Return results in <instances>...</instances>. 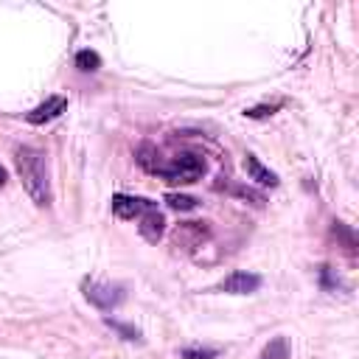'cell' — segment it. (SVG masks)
I'll return each mask as SVG.
<instances>
[{"label": "cell", "instance_id": "1", "mask_svg": "<svg viewBox=\"0 0 359 359\" xmlns=\"http://www.w3.org/2000/svg\"><path fill=\"white\" fill-rule=\"evenodd\" d=\"M14 165H17V174H20V182L25 188V194L39 208H48L50 205V177H48L45 154L34 146H20L14 151Z\"/></svg>", "mask_w": 359, "mask_h": 359}, {"label": "cell", "instance_id": "2", "mask_svg": "<svg viewBox=\"0 0 359 359\" xmlns=\"http://www.w3.org/2000/svg\"><path fill=\"white\" fill-rule=\"evenodd\" d=\"M202 174H205V160H202L199 154H194V151H182V154H177L174 160L163 163V168H160L157 177H163L165 182L191 185V182H196Z\"/></svg>", "mask_w": 359, "mask_h": 359}, {"label": "cell", "instance_id": "3", "mask_svg": "<svg viewBox=\"0 0 359 359\" xmlns=\"http://www.w3.org/2000/svg\"><path fill=\"white\" fill-rule=\"evenodd\" d=\"M84 297L95 306V309H104V311H109V309H118L121 303H123V286H118V283H107V280H84Z\"/></svg>", "mask_w": 359, "mask_h": 359}, {"label": "cell", "instance_id": "4", "mask_svg": "<svg viewBox=\"0 0 359 359\" xmlns=\"http://www.w3.org/2000/svg\"><path fill=\"white\" fill-rule=\"evenodd\" d=\"M205 238H208V227L202 222H182L171 233V244L177 250H185V252H194Z\"/></svg>", "mask_w": 359, "mask_h": 359}, {"label": "cell", "instance_id": "5", "mask_svg": "<svg viewBox=\"0 0 359 359\" xmlns=\"http://www.w3.org/2000/svg\"><path fill=\"white\" fill-rule=\"evenodd\" d=\"M65 109H67V98H65V95H48V98H45L42 104H36L25 118H28V123H48V121L59 118Z\"/></svg>", "mask_w": 359, "mask_h": 359}, {"label": "cell", "instance_id": "6", "mask_svg": "<svg viewBox=\"0 0 359 359\" xmlns=\"http://www.w3.org/2000/svg\"><path fill=\"white\" fill-rule=\"evenodd\" d=\"M149 208H154V205L143 196H129V194H115L112 196V213L118 219H135V216L146 213Z\"/></svg>", "mask_w": 359, "mask_h": 359}, {"label": "cell", "instance_id": "7", "mask_svg": "<svg viewBox=\"0 0 359 359\" xmlns=\"http://www.w3.org/2000/svg\"><path fill=\"white\" fill-rule=\"evenodd\" d=\"M258 286H261V278L252 275V272H244V269L230 272V275L219 283V289L227 292V294H250V292H255Z\"/></svg>", "mask_w": 359, "mask_h": 359}, {"label": "cell", "instance_id": "8", "mask_svg": "<svg viewBox=\"0 0 359 359\" xmlns=\"http://www.w3.org/2000/svg\"><path fill=\"white\" fill-rule=\"evenodd\" d=\"M163 230H165V219L157 208H149L146 213L137 216V233L149 241V244H157L163 238Z\"/></svg>", "mask_w": 359, "mask_h": 359}, {"label": "cell", "instance_id": "9", "mask_svg": "<svg viewBox=\"0 0 359 359\" xmlns=\"http://www.w3.org/2000/svg\"><path fill=\"white\" fill-rule=\"evenodd\" d=\"M244 171H247V177L252 180V182H258V185H269V188H275L280 180H278V174L272 171V168H266L255 154H247L244 157Z\"/></svg>", "mask_w": 359, "mask_h": 359}, {"label": "cell", "instance_id": "10", "mask_svg": "<svg viewBox=\"0 0 359 359\" xmlns=\"http://www.w3.org/2000/svg\"><path fill=\"white\" fill-rule=\"evenodd\" d=\"M137 163H140L149 174H160V168H163V160L157 157V149L149 146V143H143V146L137 149Z\"/></svg>", "mask_w": 359, "mask_h": 359}, {"label": "cell", "instance_id": "11", "mask_svg": "<svg viewBox=\"0 0 359 359\" xmlns=\"http://www.w3.org/2000/svg\"><path fill=\"white\" fill-rule=\"evenodd\" d=\"M258 359H289V342L286 337H275L264 345V351L258 353Z\"/></svg>", "mask_w": 359, "mask_h": 359}, {"label": "cell", "instance_id": "12", "mask_svg": "<svg viewBox=\"0 0 359 359\" xmlns=\"http://www.w3.org/2000/svg\"><path fill=\"white\" fill-rule=\"evenodd\" d=\"M76 67L84 70V73H93V70L101 67V56L95 50H79L76 53Z\"/></svg>", "mask_w": 359, "mask_h": 359}, {"label": "cell", "instance_id": "13", "mask_svg": "<svg viewBox=\"0 0 359 359\" xmlns=\"http://www.w3.org/2000/svg\"><path fill=\"white\" fill-rule=\"evenodd\" d=\"M165 205L171 210H194L196 208V199L188 196V194H165Z\"/></svg>", "mask_w": 359, "mask_h": 359}, {"label": "cell", "instance_id": "14", "mask_svg": "<svg viewBox=\"0 0 359 359\" xmlns=\"http://www.w3.org/2000/svg\"><path fill=\"white\" fill-rule=\"evenodd\" d=\"M219 351L216 348H182L180 359H216Z\"/></svg>", "mask_w": 359, "mask_h": 359}, {"label": "cell", "instance_id": "15", "mask_svg": "<svg viewBox=\"0 0 359 359\" xmlns=\"http://www.w3.org/2000/svg\"><path fill=\"white\" fill-rule=\"evenodd\" d=\"M107 325H109V328H115V331H118V334H121L123 339H137V337H140V331H137L135 325L118 323V320H112V317H107Z\"/></svg>", "mask_w": 359, "mask_h": 359}, {"label": "cell", "instance_id": "16", "mask_svg": "<svg viewBox=\"0 0 359 359\" xmlns=\"http://www.w3.org/2000/svg\"><path fill=\"white\" fill-rule=\"evenodd\" d=\"M278 107H280V101H275V104H261V107L244 109V115H247V118H266V115H272Z\"/></svg>", "mask_w": 359, "mask_h": 359}, {"label": "cell", "instance_id": "17", "mask_svg": "<svg viewBox=\"0 0 359 359\" xmlns=\"http://www.w3.org/2000/svg\"><path fill=\"white\" fill-rule=\"evenodd\" d=\"M238 196L252 199V205H255V208H264V196H261V194H255L252 188H238Z\"/></svg>", "mask_w": 359, "mask_h": 359}, {"label": "cell", "instance_id": "18", "mask_svg": "<svg viewBox=\"0 0 359 359\" xmlns=\"http://www.w3.org/2000/svg\"><path fill=\"white\" fill-rule=\"evenodd\" d=\"M3 185H6V168L0 165V188H3Z\"/></svg>", "mask_w": 359, "mask_h": 359}]
</instances>
